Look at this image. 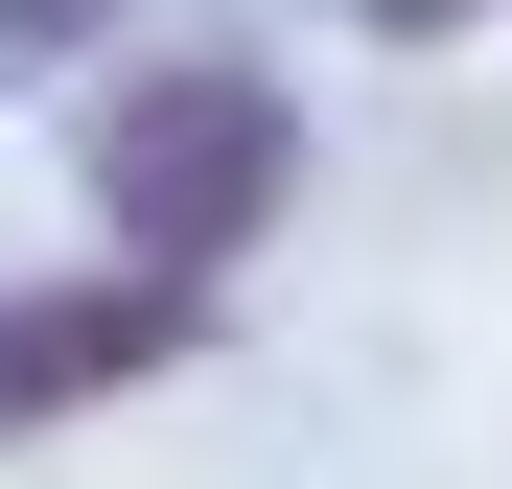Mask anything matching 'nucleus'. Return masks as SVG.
<instances>
[{
	"label": "nucleus",
	"instance_id": "f03ea898",
	"mask_svg": "<svg viewBox=\"0 0 512 489\" xmlns=\"http://www.w3.org/2000/svg\"><path fill=\"white\" fill-rule=\"evenodd\" d=\"M187 326H210L187 280H70V303H0V443H24V420H70V396H140Z\"/></svg>",
	"mask_w": 512,
	"mask_h": 489
},
{
	"label": "nucleus",
	"instance_id": "7ed1b4c3",
	"mask_svg": "<svg viewBox=\"0 0 512 489\" xmlns=\"http://www.w3.org/2000/svg\"><path fill=\"white\" fill-rule=\"evenodd\" d=\"M94 24H140V0H0V94H24V70H70Z\"/></svg>",
	"mask_w": 512,
	"mask_h": 489
},
{
	"label": "nucleus",
	"instance_id": "f257e3e1",
	"mask_svg": "<svg viewBox=\"0 0 512 489\" xmlns=\"http://www.w3.org/2000/svg\"><path fill=\"white\" fill-rule=\"evenodd\" d=\"M280 163H303V117H280V70H256V47H140L117 117H94L117 280H187V303H210V257L280 233Z\"/></svg>",
	"mask_w": 512,
	"mask_h": 489
}]
</instances>
